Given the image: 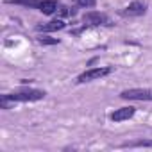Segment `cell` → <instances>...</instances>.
I'll use <instances>...</instances> for the list:
<instances>
[{
	"mask_svg": "<svg viewBox=\"0 0 152 152\" xmlns=\"http://www.w3.org/2000/svg\"><path fill=\"white\" fill-rule=\"evenodd\" d=\"M64 22L61 20V18H57V20H52V22H48V23H39V25H36V31L38 32H54V31H61V29H64Z\"/></svg>",
	"mask_w": 152,
	"mask_h": 152,
	"instance_id": "cell-6",
	"label": "cell"
},
{
	"mask_svg": "<svg viewBox=\"0 0 152 152\" xmlns=\"http://www.w3.org/2000/svg\"><path fill=\"white\" fill-rule=\"evenodd\" d=\"M134 113H136V107H131V106L120 107V109H116L115 113H111V120H113V122H124V120H129Z\"/></svg>",
	"mask_w": 152,
	"mask_h": 152,
	"instance_id": "cell-7",
	"label": "cell"
},
{
	"mask_svg": "<svg viewBox=\"0 0 152 152\" xmlns=\"http://www.w3.org/2000/svg\"><path fill=\"white\" fill-rule=\"evenodd\" d=\"M75 2L81 7H93L95 6V0H75Z\"/></svg>",
	"mask_w": 152,
	"mask_h": 152,
	"instance_id": "cell-13",
	"label": "cell"
},
{
	"mask_svg": "<svg viewBox=\"0 0 152 152\" xmlns=\"http://www.w3.org/2000/svg\"><path fill=\"white\" fill-rule=\"evenodd\" d=\"M145 11H147V6L143 2H132L122 11V15L124 16H141L145 15Z\"/></svg>",
	"mask_w": 152,
	"mask_h": 152,
	"instance_id": "cell-5",
	"label": "cell"
},
{
	"mask_svg": "<svg viewBox=\"0 0 152 152\" xmlns=\"http://www.w3.org/2000/svg\"><path fill=\"white\" fill-rule=\"evenodd\" d=\"M75 13H77V11H75L73 7H59L56 15L59 18H63V16H75Z\"/></svg>",
	"mask_w": 152,
	"mask_h": 152,
	"instance_id": "cell-11",
	"label": "cell"
},
{
	"mask_svg": "<svg viewBox=\"0 0 152 152\" xmlns=\"http://www.w3.org/2000/svg\"><path fill=\"white\" fill-rule=\"evenodd\" d=\"M9 4H22V6H27V7H34L38 9L39 4H41V0H7Z\"/></svg>",
	"mask_w": 152,
	"mask_h": 152,
	"instance_id": "cell-10",
	"label": "cell"
},
{
	"mask_svg": "<svg viewBox=\"0 0 152 152\" xmlns=\"http://www.w3.org/2000/svg\"><path fill=\"white\" fill-rule=\"evenodd\" d=\"M6 97L11 99L13 102H32V100L45 99V91H39V90H23V91L11 93V95H6Z\"/></svg>",
	"mask_w": 152,
	"mask_h": 152,
	"instance_id": "cell-1",
	"label": "cell"
},
{
	"mask_svg": "<svg viewBox=\"0 0 152 152\" xmlns=\"http://www.w3.org/2000/svg\"><path fill=\"white\" fill-rule=\"evenodd\" d=\"M43 15H56L57 13V2H56V0H41V4H39V7H38Z\"/></svg>",
	"mask_w": 152,
	"mask_h": 152,
	"instance_id": "cell-8",
	"label": "cell"
},
{
	"mask_svg": "<svg viewBox=\"0 0 152 152\" xmlns=\"http://www.w3.org/2000/svg\"><path fill=\"white\" fill-rule=\"evenodd\" d=\"M120 97L125 100H152V91L143 88H131V90H124Z\"/></svg>",
	"mask_w": 152,
	"mask_h": 152,
	"instance_id": "cell-3",
	"label": "cell"
},
{
	"mask_svg": "<svg viewBox=\"0 0 152 152\" xmlns=\"http://www.w3.org/2000/svg\"><path fill=\"white\" fill-rule=\"evenodd\" d=\"M113 72V68L109 66H100V68H91V70H86L84 73H81L77 77V83H90V81H95V79H100V77H106Z\"/></svg>",
	"mask_w": 152,
	"mask_h": 152,
	"instance_id": "cell-2",
	"label": "cell"
},
{
	"mask_svg": "<svg viewBox=\"0 0 152 152\" xmlns=\"http://www.w3.org/2000/svg\"><path fill=\"white\" fill-rule=\"evenodd\" d=\"M38 41H39L41 45H57V43H59V39H57V38H47V36L38 38Z\"/></svg>",
	"mask_w": 152,
	"mask_h": 152,
	"instance_id": "cell-12",
	"label": "cell"
},
{
	"mask_svg": "<svg viewBox=\"0 0 152 152\" xmlns=\"http://www.w3.org/2000/svg\"><path fill=\"white\" fill-rule=\"evenodd\" d=\"M83 22H84L86 25H93V27H97V25H111L109 18H107L104 13H99V11H90V13H86V15L83 16Z\"/></svg>",
	"mask_w": 152,
	"mask_h": 152,
	"instance_id": "cell-4",
	"label": "cell"
},
{
	"mask_svg": "<svg viewBox=\"0 0 152 152\" xmlns=\"http://www.w3.org/2000/svg\"><path fill=\"white\" fill-rule=\"evenodd\" d=\"M122 148H134V147H152V140H140V141H129L122 143Z\"/></svg>",
	"mask_w": 152,
	"mask_h": 152,
	"instance_id": "cell-9",
	"label": "cell"
}]
</instances>
